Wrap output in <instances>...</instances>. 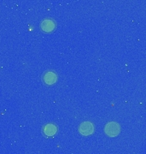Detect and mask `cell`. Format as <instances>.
Returning <instances> with one entry per match:
<instances>
[{"instance_id":"cell-2","label":"cell","mask_w":146,"mask_h":154,"mask_svg":"<svg viewBox=\"0 0 146 154\" xmlns=\"http://www.w3.org/2000/svg\"><path fill=\"white\" fill-rule=\"evenodd\" d=\"M56 22L51 19H45L40 23V28L44 33H51L56 29Z\"/></svg>"},{"instance_id":"cell-4","label":"cell","mask_w":146,"mask_h":154,"mask_svg":"<svg viewBox=\"0 0 146 154\" xmlns=\"http://www.w3.org/2000/svg\"><path fill=\"white\" fill-rule=\"evenodd\" d=\"M44 82L45 84H47V85H52V84H54L56 82V80H57V75H56V74L54 73V72L52 71H49L46 72L44 75Z\"/></svg>"},{"instance_id":"cell-1","label":"cell","mask_w":146,"mask_h":154,"mask_svg":"<svg viewBox=\"0 0 146 154\" xmlns=\"http://www.w3.org/2000/svg\"><path fill=\"white\" fill-rule=\"evenodd\" d=\"M105 133L109 137H115L119 134L120 126L116 122H108L105 127Z\"/></svg>"},{"instance_id":"cell-3","label":"cell","mask_w":146,"mask_h":154,"mask_svg":"<svg viewBox=\"0 0 146 154\" xmlns=\"http://www.w3.org/2000/svg\"><path fill=\"white\" fill-rule=\"evenodd\" d=\"M93 125L91 122H83L80 126V132L81 134L88 136L93 133Z\"/></svg>"},{"instance_id":"cell-5","label":"cell","mask_w":146,"mask_h":154,"mask_svg":"<svg viewBox=\"0 0 146 154\" xmlns=\"http://www.w3.org/2000/svg\"><path fill=\"white\" fill-rule=\"evenodd\" d=\"M43 132L45 136H48V137L53 136L57 132V128L55 124L49 123V124H46L45 126L44 127Z\"/></svg>"}]
</instances>
